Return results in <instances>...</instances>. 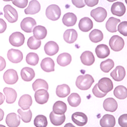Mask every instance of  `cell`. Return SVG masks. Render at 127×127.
Wrapping results in <instances>:
<instances>
[{
	"instance_id": "1",
	"label": "cell",
	"mask_w": 127,
	"mask_h": 127,
	"mask_svg": "<svg viewBox=\"0 0 127 127\" xmlns=\"http://www.w3.org/2000/svg\"><path fill=\"white\" fill-rule=\"evenodd\" d=\"M94 82V79L90 74L80 75L77 78L76 86L80 90L86 91L91 88Z\"/></svg>"
},
{
	"instance_id": "2",
	"label": "cell",
	"mask_w": 127,
	"mask_h": 127,
	"mask_svg": "<svg viewBox=\"0 0 127 127\" xmlns=\"http://www.w3.org/2000/svg\"><path fill=\"white\" fill-rule=\"evenodd\" d=\"M45 14L49 19L56 21L58 20L61 15V10L58 5L52 4L46 8Z\"/></svg>"
},
{
	"instance_id": "3",
	"label": "cell",
	"mask_w": 127,
	"mask_h": 127,
	"mask_svg": "<svg viewBox=\"0 0 127 127\" xmlns=\"http://www.w3.org/2000/svg\"><path fill=\"white\" fill-rule=\"evenodd\" d=\"M4 17L10 23L16 22L18 20V13L16 9L10 5H7L4 8Z\"/></svg>"
},
{
	"instance_id": "4",
	"label": "cell",
	"mask_w": 127,
	"mask_h": 127,
	"mask_svg": "<svg viewBox=\"0 0 127 127\" xmlns=\"http://www.w3.org/2000/svg\"><path fill=\"white\" fill-rule=\"evenodd\" d=\"M109 44L112 50L120 51L123 49L125 45V42L121 37L118 35H114L110 38Z\"/></svg>"
},
{
	"instance_id": "5",
	"label": "cell",
	"mask_w": 127,
	"mask_h": 127,
	"mask_svg": "<svg viewBox=\"0 0 127 127\" xmlns=\"http://www.w3.org/2000/svg\"><path fill=\"white\" fill-rule=\"evenodd\" d=\"M91 16L98 23H101L104 21L107 17V11L103 7H99L92 10L91 12Z\"/></svg>"
},
{
	"instance_id": "6",
	"label": "cell",
	"mask_w": 127,
	"mask_h": 127,
	"mask_svg": "<svg viewBox=\"0 0 127 127\" xmlns=\"http://www.w3.org/2000/svg\"><path fill=\"white\" fill-rule=\"evenodd\" d=\"M36 20L32 17L25 18L20 23V27L23 31L26 33H30L33 31L34 27L36 26Z\"/></svg>"
},
{
	"instance_id": "7",
	"label": "cell",
	"mask_w": 127,
	"mask_h": 127,
	"mask_svg": "<svg viewBox=\"0 0 127 127\" xmlns=\"http://www.w3.org/2000/svg\"><path fill=\"white\" fill-rule=\"evenodd\" d=\"M9 42L12 46L19 47L22 46L25 40V37L22 33L16 32L12 33L9 37Z\"/></svg>"
},
{
	"instance_id": "8",
	"label": "cell",
	"mask_w": 127,
	"mask_h": 127,
	"mask_svg": "<svg viewBox=\"0 0 127 127\" xmlns=\"http://www.w3.org/2000/svg\"><path fill=\"white\" fill-rule=\"evenodd\" d=\"M98 86L100 91L103 93H108L113 88V84L111 80L107 77H103L98 82Z\"/></svg>"
},
{
	"instance_id": "9",
	"label": "cell",
	"mask_w": 127,
	"mask_h": 127,
	"mask_svg": "<svg viewBox=\"0 0 127 127\" xmlns=\"http://www.w3.org/2000/svg\"><path fill=\"white\" fill-rule=\"evenodd\" d=\"M3 79L6 83L8 84H14L18 80L17 72L14 69H8L4 74Z\"/></svg>"
},
{
	"instance_id": "10",
	"label": "cell",
	"mask_w": 127,
	"mask_h": 127,
	"mask_svg": "<svg viewBox=\"0 0 127 127\" xmlns=\"http://www.w3.org/2000/svg\"><path fill=\"white\" fill-rule=\"evenodd\" d=\"M7 58L10 62L17 64L23 60V54L22 52L19 50L11 49L8 51Z\"/></svg>"
},
{
	"instance_id": "11",
	"label": "cell",
	"mask_w": 127,
	"mask_h": 127,
	"mask_svg": "<svg viewBox=\"0 0 127 127\" xmlns=\"http://www.w3.org/2000/svg\"><path fill=\"white\" fill-rule=\"evenodd\" d=\"M72 120L78 126L86 125L88 121L87 116L86 114L81 112H76L72 115Z\"/></svg>"
},
{
	"instance_id": "12",
	"label": "cell",
	"mask_w": 127,
	"mask_h": 127,
	"mask_svg": "<svg viewBox=\"0 0 127 127\" xmlns=\"http://www.w3.org/2000/svg\"><path fill=\"white\" fill-rule=\"evenodd\" d=\"M49 97V95L47 90L40 89L36 91L35 99L36 102L39 104H44L47 102Z\"/></svg>"
},
{
	"instance_id": "13",
	"label": "cell",
	"mask_w": 127,
	"mask_h": 127,
	"mask_svg": "<svg viewBox=\"0 0 127 127\" xmlns=\"http://www.w3.org/2000/svg\"><path fill=\"white\" fill-rule=\"evenodd\" d=\"M126 11V8L123 3L117 2L113 3L111 8V12L112 14L121 17Z\"/></svg>"
},
{
	"instance_id": "14",
	"label": "cell",
	"mask_w": 127,
	"mask_h": 127,
	"mask_svg": "<svg viewBox=\"0 0 127 127\" xmlns=\"http://www.w3.org/2000/svg\"><path fill=\"white\" fill-rule=\"evenodd\" d=\"M110 76L115 81H121L126 76V70L123 66H118L110 73Z\"/></svg>"
},
{
	"instance_id": "15",
	"label": "cell",
	"mask_w": 127,
	"mask_h": 127,
	"mask_svg": "<svg viewBox=\"0 0 127 127\" xmlns=\"http://www.w3.org/2000/svg\"><path fill=\"white\" fill-rule=\"evenodd\" d=\"M6 123L9 127H17L20 123V118L15 113H10L7 115Z\"/></svg>"
},
{
	"instance_id": "16",
	"label": "cell",
	"mask_w": 127,
	"mask_h": 127,
	"mask_svg": "<svg viewBox=\"0 0 127 127\" xmlns=\"http://www.w3.org/2000/svg\"><path fill=\"white\" fill-rule=\"evenodd\" d=\"M44 48L46 54L50 56L55 55L59 50V47L58 44L52 41H49L46 43Z\"/></svg>"
},
{
	"instance_id": "17",
	"label": "cell",
	"mask_w": 127,
	"mask_h": 127,
	"mask_svg": "<svg viewBox=\"0 0 127 127\" xmlns=\"http://www.w3.org/2000/svg\"><path fill=\"white\" fill-rule=\"evenodd\" d=\"M118 104L116 101L112 98L106 99L103 102V108L106 111L115 112L117 110Z\"/></svg>"
},
{
	"instance_id": "18",
	"label": "cell",
	"mask_w": 127,
	"mask_h": 127,
	"mask_svg": "<svg viewBox=\"0 0 127 127\" xmlns=\"http://www.w3.org/2000/svg\"><path fill=\"white\" fill-rule=\"evenodd\" d=\"M80 60L83 65L88 66L92 65L95 61L93 54L90 51L83 52L80 56Z\"/></svg>"
},
{
	"instance_id": "19",
	"label": "cell",
	"mask_w": 127,
	"mask_h": 127,
	"mask_svg": "<svg viewBox=\"0 0 127 127\" xmlns=\"http://www.w3.org/2000/svg\"><path fill=\"white\" fill-rule=\"evenodd\" d=\"M41 9V5L39 2L36 0H33L30 2L29 6L25 10L26 14L33 15L38 13Z\"/></svg>"
},
{
	"instance_id": "20",
	"label": "cell",
	"mask_w": 127,
	"mask_h": 127,
	"mask_svg": "<svg viewBox=\"0 0 127 127\" xmlns=\"http://www.w3.org/2000/svg\"><path fill=\"white\" fill-rule=\"evenodd\" d=\"M78 27L83 32H88L93 28V23L90 18L85 17L80 20Z\"/></svg>"
},
{
	"instance_id": "21",
	"label": "cell",
	"mask_w": 127,
	"mask_h": 127,
	"mask_svg": "<svg viewBox=\"0 0 127 127\" xmlns=\"http://www.w3.org/2000/svg\"><path fill=\"white\" fill-rule=\"evenodd\" d=\"M40 66L41 69L45 72H50L55 71V62L50 58H46L42 60Z\"/></svg>"
},
{
	"instance_id": "22",
	"label": "cell",
	"mask_w": 127,
	"mask_h": 127,
	"mask_svg": "<svg viewBox=\"0 0 127 127\" xmlns=\"http://www.w3.org/2000/svg\"><path fill=\"white\" fill-rule=\"evenodd\" d=\"M116 124L115 119L112 115L106 114L100 120V124L102 127H113Z\"/></svg>"
},
{
	"instance_id": "23",
	"label": "cell",
	"mask_w": 127,
	"mask_h": 127,
	"mask_svg": "<svg viewBox=\"0 0 127 127\" xmlns=\"http://www.w3.org/2000/svg\"><path fill=\"white\" fill-rule=\"evenodd\" d=\"M33 101L31 96L29 95H24L21 97L18 101V105L23 110L29 109L32 104Z\"/></svg>"
},
{
	"instance_id": "24",
	"label": "cell",
	"mask_w": 127,
	"mask_h": 127,
	"mask_svg": "<svg viewBox=\"0 0 127 127\" xmlns=\"http://www.w3.org/2000/svg\"><path fill=\"white\" fill-rule=\"evenodd\" d=\"M63 37L67 43L71 44L76 41L78 37V34L74 29H68L64 33Z\"/></svg>"
},
{
	"instance_id": "25",
	"label": "cell",
	"mask_w": 127,
	"mask_h": 127,
	"mask_svg": "<svg viewBox=\"0 0 127 127\" xmlns=\"http://www.w3.org/2000/svg\"><path fill=\"white\" fill-rule=\"evenodd\" d=\"M20 75L23 80L29 82L33 79L35 76V73L34 70L30 67H25L21 70Z\"/></svg>"
},
{
	"instance_id": "26",
	"label": "cell",
	"mask_w": 127,
	"mask_h": 127,
	"mask_svg": "<svg viewBox=\"0 0 127 127\" xmlns=\"http://www.w3.org/2000/svg\"><path fill=\"white\" fill-rule=\"evenodd\" d=\"M97 56L100 59H105L110 55V49L107 45L105 44L98 45L95 49Z\"/></svg>"
},
{
	"instance_id": "27",
	"label": "cell",
	"mask_w": 127,
	"mask_h": 127,
	"mask_svg": "<svg viewBox=\"0 0 127 127\" xmlns=\"http://www.w3.org/2000/svg\"><path fill=\"white\" fill-rule=\"evenodd\" d=\"M77 20V18L75 14L68 12L64 15L62 22L63 24L67 27H72L76 24Z\"/></svg>"
},
{
	"instance_id": "28",
	"label": "cell",
	"mask_w": 127,
	"mask_h": 127,
	"mask_svg": "<svg viewBox=\"0 0 127 127\" xmlns=\"http://www.w3.org/2000/svg\"><path fill=\"white\" fill-rule=\"evenodd\" d=\"M49 119L51 123L53 125L58 126H61L65 122L66 120V116L64 114L62 115L57 114L52 111L50 113Z\"/></svg>"
},
{
	"instance_id": "29",
	"label": "cell",
	"mask_w": 127,
	"mask_h": 127,
	"mask_svg": "<svg viewBox=\"0 0 127 127\" xmlns=\"http://www.w3.org/2000/svg\"><path fill=\"white\" fill-rule=\"evenodd\" d=\"M3 92L6 97V102L8 104H12L15 102L17 98V93L13 89L5 88Z\"/></svg>"
},
{
	"instance_id": "30",
	"label": "cell",
	"mask_w": 127,
	"mask_h": 127,
	"mask_svg": "<svg viewBox=\"0 0 127 127\" xmlns=\"http://www.w3.org/2000/svg\"><path fill=\"white\" fill-rule=\"evenodd\" d=\"M57 61L60 66L65 67L71 63L72 61V57L68 53H62L58 57Z\"/></svg>"
},
{
	"instance_id": "31",
	"label": "cell",
	"mask_w": 127,
	"mask_h": 127,
	"mask_svg": "<svg viewBox=\"0 0 127 127\" xmlns=\"http://www.w3.org/2000/svg\"><path fill=\"white\" fill-rule=\"evenodd\" d=\"M121 22V20L116 18L111 17H110L106 24V28L110 33H115L117 32L116 26Z\"/></svg>"
},
{
	"instance_id": "32",
	"label": "cell",
	"mask_w": 127,
	"mask_h": 127,
	"mask_svg": "<svg viewBox=\"0 0 127 127\" xmlns=\"http://www.w3.org/2000/svg\"><path fill=\"white\" fill-rule=\"evenodd\" d=\"M53 111L57 114L62 115L65 114L67 109V105L61 101H57L53 106Z\"/></svg>"
},
{
	"instance_id": "33",
	"label": "cell",
	"mask_w": 127,
	"mask_h": 127,
	"mask_svg": "<svg viewBox=\"0 0 127 127\" xmlns=\"http://www.w3.org/2000/svg\"><path fill=\"white\" fill-rule=\"evenodd\" d=\"M33 34L35 38L38 40L44 39L47 35L46 29L42 26H37L33 30Z\"/></svg>"
},
{
	"instance_id": "34",
	"label": "cell",
	"mask_w": 127,
	"mask_h": 127,
	"mask_svg": "<svg viewBox=\"0 0 127 127\" xmlns=\"http://www.w3.org/2000/svg\"><path fill=\"white\" fill-rule=\"evenodd\" d=\"M70 88L66 84L59 85L56 89V94L60 98H65L70 93Z\"/></svg>"
},
{
	"instance_id": "35",
	"label": "cell",
	"mask_w": 127,
	"mask_h": 127,
	"mask_svg": "<svg viewBox=\"0 0 127 127\" xmlns=\"http://www.w3.org/2000/svg\"><path fill=\"white\" fill-rule=\"evenodd\" d=\"M113 94L116 98L120 100L125 99L127 97V88L123 86H119L115 88Z\"/></svg>"
},
{
	"instance_id": "36",
	"label": "cell",
	"mask_w": 127,
	"mask_h": 127,
	"mask_svg": "<svg viewBox=\"0 0 127 127\" xmlns=\"http://www.w3.org/2000/svg\"><path fill=\"white\" fill-rule=\"evenodd\" d=\"M89 38L90 40L94 43H98L103 40V34L100 30L95 29L90 33Z\"/></svg>"
},
{
	"instance_id": "37",
	"label": "cell",
	"mask_w": 127,
	"mask_h": 127,
	"mask_svg": "<svg viewBox=\"0 0 127 127\" xmlns=\"http://www.w3.org/2000/svg\"><path fill=\"white\" fill-rule=\"evenodd\" d=\"M81 98L77 93L71 94L68 98V102L71 107H76L81 103Z\"/></svg>"
},
{
	"instance_id": "38",
	"label": "cell",
	"mask_w": 127,
	"mask_h": 127,
	"mask_svg": "<svg viewBox=\"0 0 127 127\" xmlns=\"http://www.w3.org/2000/svg\"><path fill=\"white\" fill-rule=\"evenodd\" d=\"M32 87L35 92L40 89H43L47 91L48 90V84L45 80L42 79H38L33 83Z\"/></svg>"
},
{
	"instance_id": "39",
	"label": "cell",
	"mask_w": 127,
	"mask_h": 127,
	"mask_svg": "<svg viewBox=\"0 0 127 127\" xmlns=\"http://www.w3.org/2000/svg\"><path fill=\"white\" fill-rule=\"evenodd\" d=\"M114 66V63L111 59H107L101 62L100 68L105 73H108Z\"/></svg>"
},
{
	"instance_id": "40",
	"label": "cell",
	"mask_w": 127,
	"mask_h": 127,
	"mask_svg": "<svg viewBox=\"0 0 127 127\" xmlns=\"http://www.w3.org/2000/svg\"><path fill=\"white\" fill-rule=\"evenodd\" d=\"M27 44L30 49L36 50L40 47L41 45V41L40 40L36 39L34 36H31L28 40Z\"/></svg>"
},
{
	"instance_id": "41",
	"label": "cell",
	"mask_w": 127,
	"mask_h": 127,
	"mask_svg": "<svg viewBox=\"0 0 127 127\" xmlns=\"http://www.w3.org/2000/svg\"><path fill=\"white\" fill-rule=\"evenodd\" d=\"M34 124L37 127H46L48 124L47 118L43 115H38L35 118Z\"/></svg>"
},
{
	"instance_id": "42",
	"label": "cell",
	"mask_w": 127,
	"mask_h": 127,
	"mask_svg": "<svg viewBox=\"0 0 127 127\" xmlns=\"http://www.w3.org/2000/svg\"><path fill=\"white\" fill-rule=\"evenodd\" d=\"M39 58L38 55L34 52H30L26 57V62L29 65L36 66L38 64Z\"/></svg>"
},
{
	"instance_id": "43",
	"label": "cell",
	"mask_w": 127,
	"mask_h": 127,
	"mask_svg": "<svg viewBox=\"0 0 127 127\" xmlns=\"http://www.w3.org/2000/svg\"><path fill=\"white\" fill-rule=\"evenodd\" d=\"M17 112L24 122L28 123L31 122L32 118V113L30 109H29L27 111H24L22 109H18Z\"/></svg>"
},
{
	"instance_id": "44",
	"label": "cell",
	"mask_w": 127,
	"mask_h": 127,
	"mask_svg": "<svg viewBox=\"0 0 127 127\" xmlns=\"http://www.w3.org/2000/svg\"><path fill=\"white\" fill-rule=\"evenodd\" d=\"M92 91H93V94L94 95V96L99 98H102L104 97L107 94V93H103L101 91H100L98 88V84H96V85L94 86Z\"/></svg>"
},
{
	"instance_id": "45",
	"label": "cell",
	"mask_w": 127,
	"mask_h": 127,
	"mask_svg": "<svg viewBox=\"0 0 127 127\" xmlns=\"http://www.w3.org/2000/svg\"><path fill=\"white\" fill-rule=\"evenodd\" d=\"M118 31L124 36H127V22L125 21L121 23L118 26Z\"/></svg>"
},
{
	"instance_id": "46",
	"label": "cell",
	"mask_w": 127,
	"mask_h": 127,
	"mask_svg": "<svg viewBox=\"0 0 127 127\" xmlns=\"http://www.w3.org/2000/svg\"><path fill=\"white\" fill-rule=\"evenodd\" d=\"M12 3L16 7L20 8H25L28 5V0H15L12 1Z\"/></svg>"
},
{
	"instance_id": "47",
	"label": "cell",
	"mask_w": 127,
	"mask_h": 127,
	"mask_svg": "<svg viewBox=\"0 0 127 127\" xmlns=\"http://www.w3.org/2000/svg\"><path fill=\"white\" fill-rule=\"evenodd\" d=\"M119 124L122 127H127V114H124L119 118Z\"/></svg>"
},
{
	"instance_id": "48",
	"label": "cell",
	"mask_w": 127,
	"mask_h": 127,
	"mask_svg": "<svg viewBox=\"0 0 127 127\" xmlns=\"http://www.w3.org/2000/svg\"><path fill=\"white\" fill-rule=\"evenodd\" d=\"M72 2L74 5L78 8H81L82 7H84L86 5V4H84V1H83V0H78V1L72 0Z\"/></svg>"
},
{
	"instance_id": "49",
	"label": "cell",
	"mask_w": 127,
	"mask_h": 127,
	"mask_svg": "<svg viewBox=\"0 0 127 127\" xmlns=\"http://www.w3.org/2000/svg\"><path fill=\"white\" fill-rule=\"evenodd\" d=\"M84 2L88 6L93 7L98 4L99 0H85Z\"/></svg>"
},
{
	"instance_id": "50",
	"label": "cell",
	"mask_w": 127,
	"mask_h": 127,
	"mask_svg": "<svg viewBox=\"0 0 127 127\" xmlns=\"http://www.w3.org/2000/svg\"><path fill=\"white\" fill-rule=\"evenodd\" d=\"M0 22H1V32H0V33H3L5 31L7 28V24L5 21L2 18L0 19Z\"/></svg>"
},
{
	"instance_id": "51",
	"label": "cell",
	"mask_w": 127,
	"mask_h": 127,
	"mask_svg": "<svg viewBox=\"0 0 127 127\" xmlns=\"http://www.w3.org/2000/svg\"><path fill=\"white\" fill-rule=\"evenodd\" d=\"M1 71H2L6 67V62H5V60L2 57H1Z\"/></svg>"
}]
</instances>
